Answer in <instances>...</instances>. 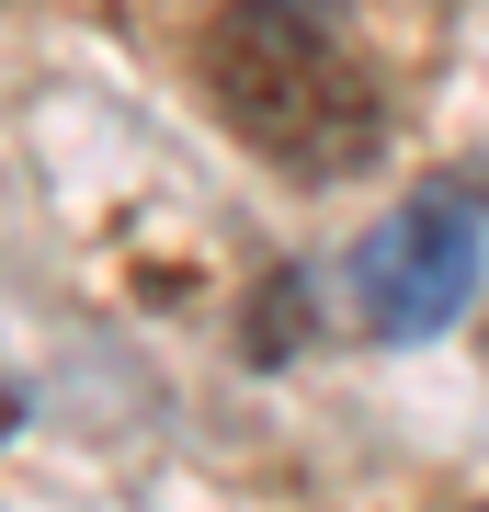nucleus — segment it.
<instances>
[{
    "label": "nucleus",
    "mask_w": 489,
    "mask_h": 512,
    "mask_svg": "<svg viewBox=\"0 0 489 512\" xmlns=\"http://www.w3.org/2000/svg\"><path fill=\"white\" fill-rule=\"evenodd\" d=\"M205 92L296 183H342L387 137L376 69L342 35V0H228L205 35Z\"/></svg>",
    "instance_id": "obj_1"
},
{
    "label": "nucleus",
    "mask_w": 489,
    "mask_h": 512,
    "mask_svg": "<svg viewBox=\"0 0 489 512\" xmlns=\"http://www.w3.org/2000/svg\"><path fill=\"white\" fill-rule=\"evenodd\" d=\"M478 262H489V183L455 171V183H421L399 217L364 239L353 308H364L376 342H421V330H444L478 296Z\"/></svg>",
    "instance_id": "obj_2"
},
{
    "label": "nucleus",
    "mask_w": 489,
    "mask_h": 512,
    "mask_svg": "<svg viewBox=\"0 0 489 512\" xmlns=\"http://www.w3.org/2000/svg\"><path fill=\"white\" fill-rule=\"evenodd\" d=\"M478 512H489V501H478Z\"/></svg>",
    "instance_id": "obj_3"
}]
</instances>
